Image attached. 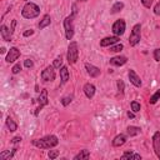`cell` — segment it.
Segmentation results:
<instances>
[{
  "label": "cell",
  "mask_w": 160,
  "mask_h": 160,
  "mask_svg": "<svg viewBox=\"0 0 160 160\" xmlns=\"http://www.w3.org/2000/svg\"><path fill=\"white\" fill-rule=\"evenodd\" d=\"M31 143L34 146L40 148V149H51L59 144V140L55 135H48L41 139H34Z\"/></svg>",
  "instance_id": "obj_1"
},
{
  "label": "cell",
  "mask_w": 160,
  "mask_h": 160,
  "mask_svg": "<svg viewBox=\"0 0 160 160\" xmlns=\"http://www.w3.org/2000/svg\"><path fill=\"white\" fill-rule=\"evenodd\" d=\"M40 14V8L34 3H27L21 10V15L25 19H34Z\"/></svg>",
  "instance_id": "obj_2"
},
{
  "label": "cell",
  "mask_w": 160,
  "mask_h": 160,
  "mask_svg": "<svg viewBox=\"0 0 160 160\" xmlns=\"http://www.w3.org/2000/svg\"><path fill=\"white\" fill-rule=\"evenodd\" d=\"M66 58H68L69 64H75L78 61V59H79V48H78V43L76 41H72L69 44Z\"/></svg>",
  "instance_id": "obj_3"
},
{
  "label": "cell",
  "mask_w": 160,
  "mask_h": 160,
  "mask_svg": "<svg viewBox=\"0 0 160 160\" xmlns=\"http://www.w3.org/2000/svg\"><path fill=\"white\" fill-rule=\"evenodd\" d=\"M140 39H142V25L140 24H136L134 25L131 33H130V36H129V43H130V47H135L140 43Z\"/></svg>",
  "instance_id": "obj_4"
},
{
  "label": "cell",
  "mask_w": 160,
  "mask_h": 160,
  "mask_svg": "<svg viewBox=\"0 0 160 160\" xmlns=\"http://www.w3.org/2000/svg\"><path fill=\"white\" fill-rule=\"evenodd\" d=\"M73 15L65 18L64 20V29H65V36L68 40H72L74 36V24H73Z\"/></svg>",
  "instance_id": "obj_5"
},
{
  "label": "cell",
  "mask_w": 160,
  "mask_h": 160,
  "mask_svg": "<svg viewBox=\"0 0 160 160\" xmlns=\"http://www.w3.org/2000/svg\"><path fill=\"white\" fill-rule=\"evenodd\" d=\"M125 28H126V24L123 19H119L117 20L115 23L113 24V33L115 36H120L125 33Z\"/></svg>",
  "instance_id": "obj_6"
},
{
  "label": "cell",
  "mask_w": 160,
  "mask_h": 160,
  "mask_svg": "<svg viewBox=\"0 0 160 160\" xmlns=\"http://www.w3.org/2000/svg\"><path fill=\"white\" fill-rule=\"evenodd\" d=\"M55 68L51 65H49V66H47L45 69L43 70V73H41V79L44 80V81H53L54 79H55Z\"/></svg>",
  "instance_id": "obj_7"
},
{
  "label": "cell",
  "mask_w": 160,
  "mask_h": 160,
  "mask_svg": "<svg viewBox=\"0 0 160 160\" xmlns=\"http://www.w3.org/2000/svg\"><path fill=\"white\" fill-rule=\"evenodd\" d=\"M38 103H39V108L36 109V111H35V115H38L39 114V111L45 106V105H48V90L47 89H44V90H41V93H40V95H39V98H38Z\"/></svg>",
  "instance_id": "obj_8"
},
{
  "label": "cell",
  "mask_w": 160,
  "mask_h": 160,
  "mask_svg": "<svg viewBox=\"0 0 160 160\" xmlns=\"http://www.w3.org/2000/svg\"><path fill=\"white\" fill-rule=\"evenodd\" d=\"M128 75H129V80H130V83H131L134 86H136V88H140V86H142V79H140V76H139L138 74H136L133 69L129 70Z\"/></svg>",
  "instance_id": "obj_9"
},
{
  "label": "cell",
  "mask_w": 160,
  "mask_h": 160,
  "mask_svg": "<svg viewBox=\"0 0 160 160\" xmlns=\"http://www.w3.org/2000/svg\"><path fill=\"white\" fill-rule=\"evenodd\" d=\"M19 56H20V50L18 48H10L5 60H6V63H14L15 60L19 59Z\"/></svg>",
  "instance_id": "obj_10"
},
{
  "label": "cell",
  "mask_w": 160,
  "mask_h": 160,
  "mask_svg": "<svg viewBox=\"0 0 160 160\" xmlns=\"http://www.w3.org/2000/svg\"><path fill=\"white\" fill-rule=\"evenodd\" d=\"M153 148L156 156L160 159V131H156L153 135Z\"/></svg>",
  "instance_id": "obj_11"
},
{
  "label": "cell",
  "mask_w": 160,
  "mask_h": 160,
  "mask_svg": "<svg viewBox=\"0 0 160 160\" xmlns=\"http://www.w3.org/2000/svg\"><path fill=\"white\" fill-rule=\"evenodd\" d=\"M85 69H86V73H88L91 78H96V76L100 75V69H99V68H96V66H94L93 64L86 63V64H85Z\"/></svg>",
  "instance_id": "obj_12"
},
{
  "label": "cell",
  "mask_w": 160,
  "mask_h": 160,
  "mask_svg": "<svg viewBox=\"0 0 160 160\" xmlns=\"http://www.w3.org/2000/svg\"><path fill=\"white\" fill-rule=\"evenodd\" d=\"M118 41H119V36L104 38L103 40H100V47H111L114 44H118Z\"/></svg>",
  "instance_id": "obj_13"
},
{
  "label": "cell",
  "mask_w": 160,
  "mask_h": 160,
  "mask_svg": "<svg viewBox=\"0 0 160 160\" xmlns=\"http://www.w3.org/2000/svg\"><path fill=\"white\" fill-rule=\"evenodd\" d=\"M83 90H84V94L86 95V98H89V99H91L95 95V86L93 84H90V83H86L84 85Z\"/></svg>",
  "instance_id": "obj_14"
},
{
  "label": "cell",
  "mask_w": 160,
  "mask_h": 160,
  "mask_svg": "<svg viewBox=\"0 0 160 160\" xmlns=\"http://www.w3.org/2000/svg\"><path fill=\"white\" fill-rule=\"evenodd\" d=\"M0 34H2L3 40H5V41H11V34H13V30L9 29L6 25H2V30H0Z\"/></svg>",
  "instance_id": "obj_15"
},
{
  "label": "cell",
  "mask_w": 160,
  "mask_h": 160,
  "mask_svg": "<svg viewBox=\"0 0 160 160\" xmlns=\"http://www.w3.org/2000/svg\"><path fill=\"white\" fill-rule=\"evenodd\" d=\"M128 58L126 56H114L110 59V64L114 66H121L124 64H126Z\"/></svg>",
  "instance_id": "obj_16"
},
{
  "label": "cell",
  "mask_w": 160,
  "mask_h": 160,
  "mask_svg": "<svg viewBox=\"0 0 160 160\" xmlns=\"http://www.w3.org/2000/svg\"><path fill=\"white\" fill-rule=\"evenodd\" d=\"M126 143V136L124 134H120V135H117L115 138H114L113 140V146H115V148H119L121 145H124Z\"/></svg>",
  "instance_id": "obj_17"
},
{
  "label": "cell",
  "mask_w": 160,
  "mask_h": 160,
  "mask_svg": "<svg viewBox=\"0 0 160 160\" xmlns=\"http://www.w3.org/2000/svg\"><path fill=\"white\" fill-rule=\"evenodd\" d=\"M60 80H61L63 84L68 83V80H69V70H68L66 66L60 68Z\"/></svg>",
  "instance_id": "obj_18"
},
{
  "label": "cell",
  "mask_w": 160,
  "mask_h": 160,
  "mask_svg": "<svg viewBox=\"0 0 160 160\" xmlns=\"http://www.w3.org/2000/svg\"><path fill=\"white\" fill-rule=\"evenodd\" d=\"M50 23H51V18H50V15H44V18L40 20V23H39V28L40 29H44V28H47V27H49L50 25Z\"/></svg>",
  "instance_id": "obj_19"
},
{
  "label": "cell",
  "mask_w": 160,
  "mask_h": 160,
  "mask_svg": "<svg viewBox=\"0 0 160 160\" xmlns=\"http://www.w3.org/2000/svg\"><path fill=\"white\" fill-rule=\"evenodd\" d=\"M15 151H16V149H13L11 151L10 150H5L3 153H0V159H2V160H10L14 156Z\"/></svg>",
  "instance_id": "obj_20"
},
{
  "label": "cell",
  "mask_w": 160,
  "mask_h": 160,
  "mask_svg": "<svg viewBox=\"0 0 160 160\" xmlns=\"http://www.w3.org/2000/svg\"><path fill=\"white\" fill-rule=\"evenodd\" d=\"M126 133H128L129 136H136V135H139L142 133V129L139 126H128Z\"/></svg>",
  "instance_id": "obj_21"
},
{
  "label": "cell",
  "mask_w": 160,
  "mask_h": 160,
  "mask_svg": "<svg viewBox=\"0 0 160 160\" xmlns=\"http://www.w3.org/2000/svg\"><path fill=\"white\" fill-rule=\"evenodd\" d=\"M90 158V151L89 150H86V149H84V150H81L78 155H75L74 156V160H81V159H89Z\"/></svg>",
  "instance_id": "obj_22"
},
{
  "label": "cell",
  "mask_w": 160,
  "mask_h": 160,
  "mask_svg": "<svg viewBox=\"0 0 160 160\" xmlns=\"http://www.w3.org/2000/svg\"><path fill=\"white\" fill-rule=\"evenodd\" d=\"M123 9H124V4H123L121 2H118V3H115V4L113 5V8H111L110 13H111V14H117V13L121 11Z\"/></svg>",
  "instance_id": "obj_23"
},
{
  "label": "cell",
  "mask_w": 160,
  "mask_h": 160,
  "mask_svg": "<svg viewBox=\"0 0 160 160\" xmlns=\"http://www.w3.org/2000/svg\"><path fill=\"white\" fill-rule=\"evenodd\" d=\"M6 126H8V129L10 130V131H15L16 129H18V125H16V123L10 118V117H8L6 118Z\"/></svg>",
  "instance_id": "obj_24"
},
{
  "label": "cell",
  "mask_w": 160,
  "mask_h": 160,
  "mask_svg": "<svg viewBox=\"0 0 160 160\" xmlns=\"http://www.w3.org/2000/svg\"><path fill=\"white\" fill-rule=\"evenodd\" d=\"M121 159H142V156L139 154H133L131 151H126L123 154Z\"/></svg>",
  "instance_id": "obj_25"
},
{
  "label": "cell",
  "mask_w": 160,
  "mask_h": 160,
  "mask_svg": "<svg viewBox=\"0 0 160 160\" xmlns=\"http://www.w3.org/2000/svg\"><path fill=\"white\" fill-rule=\"evenodd\" d=\"M123 48H124V45L118 43L117 45H111V47H110V51H113V53H118V51L123 50Z\"/></svg>",
  "instance_id": "obj_26"
},
{
  "label": "cell",
  "mask_w": 160,
  "mask_h": 160,
  "mask_svg": "<svg viewBox=\"0 0 160 160\" xmlns=\"http://www.w3.org/2000/svg\"><path fill=\"white\" fill-rule=\"evenodd\" d=\"M72 101H73V95H68V96H64V98L61 99V104H63L64 106H68Z\"/></svg>",
  "instance_id": "obj_27"
},
{
  "label": "cell",
  "mask_w": 160,
  "mask_h": 160,
  "mask_svg": "<svg viewBox=\"0 0 160 160\" xmlns=\"http://www.w3.org/2000/svg\"><path fill=\"white\" fill-rule=\"evenodd\" d=\"M158 100H160V90H158V91H156V93H155L153 96H150L149 103H150V104H155Z\"/></svg>",
  "instance_id": "obj_28"
},
{
  "label": "cell",
  "mask_w": 160,
  "mask_h": 160,
  "mask_svg": "<svg viewBox=\"0 0 160 160\" xmlns=\"http://www.w3.org/2000/svg\"><path fill=\"white\" fill-rule=\"evenodd\" d=\"M61 64H63V59H61V55H60V56H58V58L54 60V63H53V66L55 68V69H60Z\"/></svg>",
  "instance_id": "obj_29"
},
{
  "label": "cell",
  "mask_w": 160,
  "mask_h": 160,
  "mask_svg": "<svg viewBox=\"0 0 160 160\" xmlns=\"http://www.w3.org/2000/svg\"><path fill=\"white\" fill-rule=\"evenodd\" d=\"M131 110L134 113H139L140 111V104L138 101H131Z\"/></svg>",
  "instance_id": "obj_30"
},
{
  "label": "cell",
  "mask_w": 160,
  "mask_h": 160,
  "mask_svg": "<svg viewBox=\"0 0 160 160\" xmlns=\"http://www.w3.org/2000/svg\"><path fill=\"white\" fill-rule=\"evenodd\" d=\"M117 85H118V90H119V93H120V94H123V93H124V89H125L124 81H123V80H118Z\"/></svg>",
  "instance_id": "obj_31"
},
{
  "label": "cell",
  "mask_w": 160,
  "mask_h": 160,
  "mask_svg": "<svg viewBox=\"0 0 160 160\" xmlns=\"http://www.w3.org/2000/svg\"><path fill=\"white\" fill-rule=\"evenodd\" d=\"M48 156H49L50 159H56V158L59 156V150H49Z\"/></svg>",
  "instance_id": "obj_32"
},
{
  "label": "cell",
  "mask_w": 160,
  "mask_h": 160,
  "mask_svg": "<svg viewBox=\"0 0 160 160\" xmlns=\"http://www.w3.org/2000/svg\"><path fill=\"white\" fill-rule=\"evenodd\" d=\"M20 70H21V65L20 64H15L13 66V69H11L13 74H18V73H20Z\"/></svg>",
  "instance_id": "obj_33"
},
{
  "label": "cell",
  "mask_w": 160,
  "mask_h": 160,
  "mask_svg": "<svg viewBox=\"0 0 160 160\" xmlns=\"http://www.w3.org/2000/svg\"><path fill=\"white\" fill-rule=\"evenodd\" d=\"M154 59H155V61H160V49L154 50Z\"/></svg>",
  "instance_id": "obj_34"
},
{
  "label": "cell",
  "mask_w": 160,
  "mask_h": 160,
  "mask_svg": "<svg viewBox=\"0 0 160 160\" xmlns=\"http://www.w3.org/2000/svg\"><path fill=\"white\" fill-rule=\"evenodd\" d=\"M142 4H143L145 8H150L151 4H153V0H142Z\"/></svg>",
  "instance_id": "obj_35"
},
{
  "label": "cell",
  "mask_w": 160,
  "mask_h": 160,
  "mask_svg": "<svg viewBox=\"0 0 160 160\" xmlns=\"http://www.w3.org/2000/svg\"><path fill=\"white\" fill-rule=\"evenodd\" d=\"M154 14L155 15H160V2L156 3V5L154 6Z\"/></svg>",
  "instance_id": "obj_36"
},
{
  "label": "cell",
  "mask_w": 160,
  "mask_h": 160,
  "mask_svg": "<svg viewBox=\"0 0 160 160\" xmlns=\"http://www.w3.org/2000/svg\"><path fill=\"white\" fill-rule=\"evenodd\" d=\"M24 65H25L27 68H33L34 63H33V60H30V59H27V60L24 61Z\"/></svg>",
  "instance_id": "obj_37"
},
{
  "label": "cell",
  "mask_w": 160,
  "mask_h": 160,
  "mask_svg": "<svg viewBox=\"0 0 160 160\" xmlns=\"http://www.w3.org/2000/svg\"><path fill=\"white\" fill-rule=\"evenodd\" d=\"M34 34V30L33 29H29V30H27V31H24V36L27 38V36H30V35H33Z\"/></svg>",
  "instance_id": "obj_38"
},
{
  "label": "cell",
  "mask_w": 160,
  "mask_h": 160,
  "mask_svg": "<svg viewBox=\"0 0 160 160\" xmlns=\"http://www.w3.org/2000/svg\"><path fill=\"white\" fill-rule=\"evenodd\" d=\"M11 142H13L14 144H18V143H20V142H21V138H20V136H15V138H14Z\"/></svg>",
  "instance_id": "obj_39"
},
{
  "label": "cell",
  "mask_w": 160,
  "mask_h": 160,
  "mask_svg": "<svg viewBox=\"0 0 160 160\" xmlns=\"http://www.w3.org/2000/svg\"><path fill=\"white\" fill-rule=\"evenodd\" d=\"M76 13H78L76 5H75V4H73V16H75V15H76Z\"/></svg>",
  "instance_id": "obj_40"
},
{
  "label": "cell",
  "mask_w": 160,
  "mask_h": 160,
  "mask_svg": "<svg viewBox=\"0 0 160 160\" xmlns=\"http://www.w3.org/2000/svg\"><path fill=\"white\" fill-rule=\"evenodd\" d=\"M128 117H129L130 119H134V118H135V115H134V113H130V111L128 113Z\"/></svg>",
  "instance_id": "obj_41"
},
{
  "label": "cell",
  "mask_w": 160,
  "mask_h": 160,
  "mask_svg": "<svg viewBox=\"0 0 160 160\" xmlns=\"http://www.w3.org/2000/svg\"><path fill=\"white\" fill-rule=\"evenodd\" d=\"M5 51H6V49H5V48H2V49H0V53H3V54H4Z\"/></svg>",
  "instance_id": "obj_42"
},
{
  "label": "cell",
  "mask_w": 160,
  "mask_h": 160,
  "mask_svg": "<svg viewBox=\"0 0 160 160\" xmlns=\"http://www.w3.org/2000/svg\"><path fill=\"white\" fill-rule=\"evenodd\" d=\"M78 2H86V0H78Z\"/></svg>",
  "instance_id": "obj_43"
}]
</instances>
